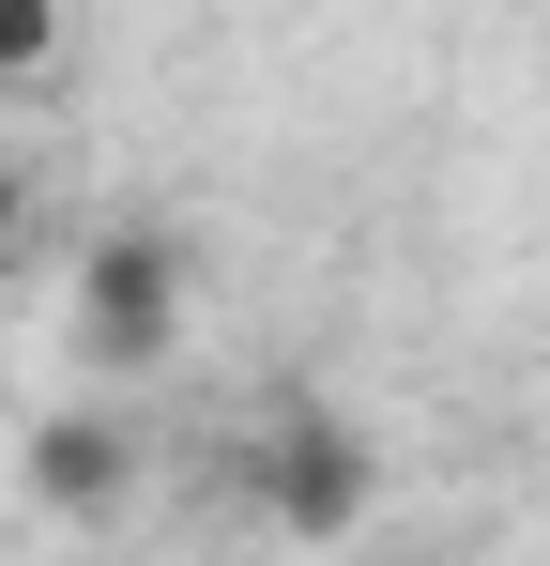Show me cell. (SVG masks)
Returning a JSON list of instances; mask_svg holds the SVG:
<instances>
[{
    "label": "cell",
    "instance_id": "6da1fadb",
    "mask_svg": "<svg viewBox=\"0 0 550 566\" xmlns=\"http://www.w3.org/2000/svg\"><path fill=\"white\" fill-rule=\"evenodd\" d=\"M77 368L92 382H138V368H169L183 353V245L169 230H92L77 245Z\"/></svg>",
    "mask_w": 550,
    "mask_h": 566
},
{
    "label": "cell",
    "instance_id": "7a4b0ae2",
    "mask_svg": "<svg viewBox=\"0 0 550 566\" xmlns=\"http://www.w3.org/2000/svg\"><path fill=\"white\" fill-rule=\"evenodd\" d=\"M245 505L321 552V536H352L367 505H382V444H367L352 413H275V429H245Z\"/></svg>",
    "mask_w": 550,
    "mask_h": 566
},
{
    "label": "cell",
    "instance_id": "3957f363",
    "mask_svg": "<svg viewBox=\"0 0 550 566\" xmlns=\"http://www.w3.org/2000/svg\"><path fill=\"white\" fill-rule=\"evenodd\" d=\"M15 474H31V505H46V521H123V505H138V413L62 398V413L15 444Z\"/></svg>",
    "mask_w": 550,
    "mask_h": 566
},
{
    "label": "cell",
    "instance_id": "277c9868",
    "mask_svg": "<svg viewBox=\"0 0 550 566\" xmlns=\"http://www.w3.org/2000/svg\"><path fill=\"white\" fill-rule=\"evenodd\" d=\"M62 0H0V77H62Z\"/></svg>",
    "mask_w": 550,
    "mask_h": 566
},
{
    "label": "cell",
    "instance_id": "5b68a950",
    "mask_svg": "<svg viewBox=\"0 0 550 566\" xmlns=\"http://www.w3.org/2000/svg\"><path fill=\"white\" fill-rule=\"evenodd\" d=\"M15 261H31V169L0 154V276H15Z\"/></svg>",
    "mask_w": 550,
    "mask_h": 566
}]
</instances>
